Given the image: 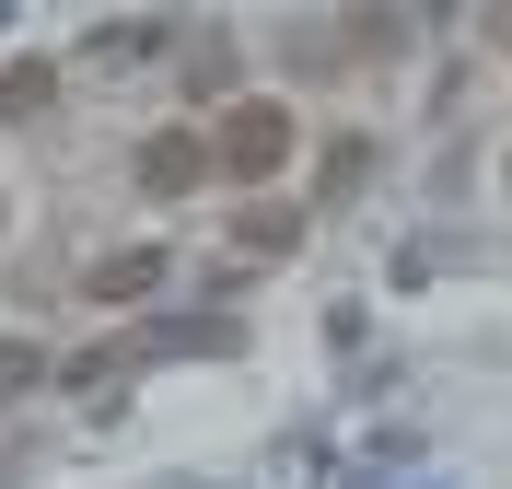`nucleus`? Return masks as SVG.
Here are the masks:
<instances>
[{
    "label": "nucleus",
    "mask_w": 512,
    "mask_h": 489,
    "mask_svg": "<svg viewBox=\"0 0 512 489\" xmlns=\"http://www.w3.org/2000/svg\"><path fill=\"white\" fill-rule=\"evenodd\" d=\"M291 105H222V129H210V163H222L233 187H268V175H280L291 163Z\"/></svg>",
    "instance_id": "f257e3e1"
},
{
    "label": "nucleus",
    "mask_w": 512,
    "mask_h": 489,
    "mask_svg": "<svg viewBox=\"0 0 512 489\" xmlns=\"http://www.w3.org/2000/svg\"><path fill=\"white\" fill-rule=\"evenodd\" d=\"M198 175H210V140H198V129H152V140H140V187H152V198H187Z\"/></svg>",
    "instance_id": "f03ea898"
},
{
    "label": "nucleus",
    "mask_w": 512,
    "mask_h": 489,
    "mask_svg": "<svg viewBox=\"0 0 512 489\" xmlns=\"http://www.w3.org/2000/svg\"><path fill=\"white\" fill-rule=\"evenodd\" d=\"M303 222H315V198H245V210H233V245H245V257H291Z\"/></svg>",
    "instance_id": "7ed1b4c3"
},
{
    "label": "nucleus",
    "mask_w": 512,
    "mask_h": 489,
    "mask_svg": "<svg viewBox=\"0 0 512 489\" xmlns=\"http://www.w3.org/2000/svg\"><path fill=\"white\" fill-rule=\"evenodd\" d=\"M152 280H163V245H117V257H94V268H82V292H94L105 315H117V303H140Z\"/></svg>",
    "instance_id": "20e7f679"
},
{
    "label": "nucleus",
    "mask_w": 512,
    "mask_h": 489,
    "mask_svg": "<svg viewBox=\"0 0 512 489\" xmlns=\"http://www.w3.org/2000/svg\"><path fill=\"white\" fill-rule=\"evenodd\" d=\"M47 105H59V70H47V59H12V70H0V117H47Z\"/></svg>",
    "instance_id": "39448f33"
},
{
    "label": "nucleus",
    "mask_w": 512,
    "mask_h": 489,
    "mask_svg": "<svg viewBox=\"0 0 512 489\" xmlns=\"http://www.w3.org/2000/svg\"><path fill=\"white\" fill-rule=\"evenodd\" d=\"M24 385H47V350L35 338H0V396H24Z\"/></svg>",
    "instance_id": "423d86ee"
},
{
    "label": "nucleus",
    "mask_w": 512,
    "mask_h": 489,
    "mask_svg": "<svg viewBox=\"0 0 512 489\" xmlns=\"http://www.w3.org/2000/svg\"><path fill=\"white\" fill-rule=\"evenodd\" d=\"M361 175H373V140H338V152H326V175H315V187H326V198H350Z\"/></svg>",
    "instance_id": "0eeeda50"
},
{
    "label": "nucleus",
    "mask_w": 512,
    "mask_h": 489,
    "mask_svg": "<svg viewBox=\"0 0 512 489\" xmlns=\"http://www.w3.org/2000/svg\"><path fill=\"white\" fill-rule=\"evenodd\" d=\"M489 35H501V59H512V0H501V12H489Z\"/></svg>",
    "instance_id": "6e6552de"
},
{
    "label": "nucleus",
    "mask_w": 512,
    "mask_h": 489,
    "mask_svg": "<svg viewBox=\"0 0 512 489\" xmlns=\"http://www.w3.org/2000/svg\"><path fill=\"white\" fill-rule=\"evenodd\" d=\"M419 12H454V0H419Z\"/></svg>",
    "instance_id": "1a4fd4ad"
},
{
    "label": "nucleus",
    "mask_w": 512,
    "mask_h": 489,
    "mask_svg": "<svg viewBox=\"0 0 512 489\" xmlns=\"http://www.w3.org/2000/svg\"><path fill=\"white\" fill-rule=\"evenodd\" d=\"M501 187H512V152H501Z\"/></svg>",
    "instance_id": "9d476101"
}]
</instances>
